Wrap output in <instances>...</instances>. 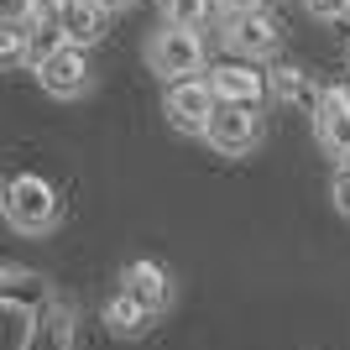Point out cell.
<instances>
[{"instance_id":"obj_15","label":"cell","mask_w":350,"mask_h":350,"mask_svg":"<svg viewBox=\"0 0 350 350\" xmlns=\"http://www.w3.org/2000/svg\"><path fill=\"white\" fill-rule=\"evenodd\" d=\"M162 16H167V27L193 31V27L209 16V0H162Z\"/></svg>"},{"instance_id":"obj_7","label":"cell","mask_w":350,"mask_h":350,"mask_svg":"<svg viewBox=\"0 0 350 350\" xmlns=\"http://www.w3.org/2000/svg\"><path fill=\"white\" fill-rule=\"evenodd\" d=\"M37 79H42V89H47V94H58V100H73V94H84V84H89L84 47L63 42L58 53H47V58L37 63Z\"/></svg>"},{"instance_id":"obj_11","label":"cell","mask_w":350,"mask_h":350,"mask_svg":"<svg viewBox=\"0 0 350 350\" xmlns=\"http://www.w3.org/2000/svg\"><path fill=\"white\" fill-rule=\"evenodd\" d=\"M21 350H73V314L68 308H47L27 324Z\"/></svg>"},{"instance_id":"obj_4","label":"cell","mask_w":350,"mask_h":350,"mask_svg":"<svg viewBox=\"0 0 350 350\" xmlns=\"http://www.w3.org/2000/svg\"><path fill=\"white\" fill-rule=\"evenodd\" d=\"M0 298H5V308H11L16 319H37V314H47V308H58L53 304V282H47L42 272H27V267H5Z\"/></svg>"},{"instance_id":"obj_12","label":"cell","mask_w":350,"mask_h":350,"mask_svg":"<svg viewBox=\"0 0 350 350\" xmlns=\"http://www.w3.org/2000/svg\"><path fill=\"white\" fill-rule=\"evenodd\" d=\"M225 42L235 53H246V58H262L278 47V27L267 21V16H230V27H225Z\"/></svg>"},{"instance_id":"obj_8","label":"cell","mask_w":350,"mask_h":350,"mask_svg":"<svg viewBox=\"0 0 350 350\" xmlns=\"http://www.w3.org/2000/svg\"><path fill=\"white\" fill-rule=\"evenodd\" d=\"M209 84H215L219 105H262V94L272 84H267V73H256L251 63H219V68H209Z\"/></svg>"},{"instance_id":"obj_5","label":"cell","mask_w":350,"mask_h":350,"mask_svg":"<svg viewBox=\"0 0 350 350\" xmlns=\"http://www.w3.org/2000/svg\"><path fill=\"white\" fill-rule=\"evenodd\" d=\"M204 136H209V146H219V152H225V157H241V152H251V146H256L262 120H256V110H251V105H219Z\"/></svg>"},{"instance_id":"obj_20","label":"cell","mask_w":350,"mask_h":350,"mask_svg":"<svg viewBox=\"0 0 350 350\" xmlns=\"http://www.w3.org/2000/svg\"><path fill=\"white\" fill-rule=\"evenodd\" d=\"M335 204H340V215H350V167L335 178Z\"/></svg>"},{"instance_id":"obj_17","label":"cell","mask_w":350,"mask_h":350,"mask_svg":"<svg viewBox=\"0 0 350 350\" xmlns=\"http://www.w3.org/2000/svg\"><path fill=\"white\" fill-rule=\"evenodd\" d=\"M27 42H31L27 27H5V31H0V53H5V63H21V58H27Z\"/></svg>"},{"instance_id":"obj_14","label":"cell","mask_w":350,"mask_h":350,"mask_svg":"<svg viewBox=\"0 0 350 350\" xmlns=\"http://www.w3.org/2000/svg\"><path fill=\"white\" fill-rule=\"evenodd\" d=\"M267 84H272L278 100L308 105V110H319V100H324V89H314V84H308V73H298V68H272V73H267Z\"/></svg>"},{"instance_id":"obj_3","label":"cell","mask_w":350,"mask_h":350,"mask_svg":"<svg viewBox=\"0 0 350 350\" xmlns=\"http://www.w3.org/2000/svg\"><path fill=\"white\" fill-rule=\"evenodd\" d=\"M215 110H219V94H215L209 79H183V84L167 89V120H173L178 131L204 136L209 120H215Z\"/></svg>"},{"instance_id":"obj_19","label":"cell","mask_w":350,"mask_h":350,"mask_svg":"<svg viewBox=\"0 0 350 350\" xmlns=\"http://www.w3.org/2000/svg\"><path fill=\"white\" fill-rule=\"evenodd\" d=\"M308 11H314V16H345L350 0H308Z\"/></svg>"},{"instance_id":"obj_10","label":"cell","mask_w":350,"mask_h":350,"mask_svg":"<svg viewBox=\"0 0 350 350\" xmlns=\"http://www.w3.org/2000/svg\"><path fill=\"white\" fill-rule=\"evenodd\" d=\"M120 293H131L136 304H146L152 308V314H157V308H167V272H162L157 262H131L126 267V278H120Z\"/></svg>"},{"instance_id":"obj_9","label":"cell","mask_w":350,"mask_h":350,"mask_svg":"<svg viewBox=\"0 0 350 350\" xmlns=\"http://www.w3.org/2000/svg\"><path fill=\"white\" fill-rule=\"evenodd\" d=\"M53 27H58L63 42L89 47L105 31V5L100 0H58V5H53Z\"/></svg>"},{"instance_id":"obj_1","label":"cell","mask_w":350,"mask_h":350,"mask_svg":"<svg viewBox=\"0 0 350 350\" xmlns=\"http://www.w3.org/2000/svg\"><path fill=\"white\" fill-rule=\"evenodd\" d=\"M53 215H58V193H53V183H47V178L21 173V178H11V183H5V219H11L16 230L37 235V230H47V225H53Z\"/></svg>"},{"instance_id":"obj_13","label":"cell","mask_w":350,"mask_h":350,"mask_svg":"<svg viewBox=\"0 0 350 350\" xmlns=\"http://www.w3.org/2000/svg\"><path fill=\"white\" fill-rule=\"evenodd\" d=\"M105 324H110V335H142L146 324H152V308L146 304H136L131 293H116V298H110V304H105Z\"/></svg>"},{"instance_id":"obj_16","label":"cell","mask_w":350,"mask_h":350,"mask_svg":"<svg viewBox=\"0 0 350 350\" xmlns=\"http://www.w3.org/2000/svg\"><path fill=\"white\" fill-rule=\"evenodd\" d=\"M0 16L5 27H27L31 16H42V0H0Z\"/></svg>"},{"instance_id":"obj_21","label":"cell","mask_w":350,"mask_h":350,"mask_svg":"<svg viewBox=\"0 0 350 350\" xmlns=\"http://www.w3.org/2000/svg\"><path fill=\"white\" fill-rule=\"evenodd\" d=\"M105 11H120V5H131V0H100Z\"/></svg>"},{"instance_id":"obj_18","label":"cell","mask_w":350,"mask_h":350,"mask_svg":"<svg viewBox=\"0 0 350 350\" xmlns=\"http://www.w3.org/2000/svg\"><path fill=\"white\" fill-rule=\"evenodd\" d=\"M219 5H225L230 16H262V5H267V0H219Z\"/></svg>"},{"instance_id":"obj_2","label":"cell","mask_w":350,"mask_h":350,"mask_svg":"<svg viewBox=\"0 0 350 350\" xmlns=\"http://www.w3.org/2000/svg\"><path fill=\"white\" fill-rule=\"evenodd\" d=\"M146 63H152L162 79L183 84V79H193V73L204 68V42H199L193 31H183V27H167V31H157V37H152Z\"/></svg>"},{"instance_id":"obj_6","label":"cell","mask_w":350,"mask_h":350,"mask_svg":"<svg viewBox=\"0 0 350 350\" xmlns=\"http://www.w3.org/2000/svg\"><path fill=\"white\" fill-rule=\"evenodd\" d=\"M314 131H319L324 152L350 167V89H324L319 110H314Z\"/></svg>"}]
</instances>
